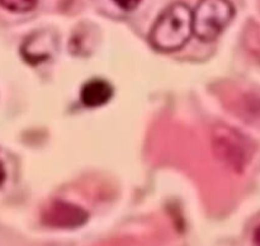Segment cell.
<instances>
[{"mask_svg":"<svg viewBox=\"0 0 260 246\" xmlns=\"http://www.w3.org/2000/svg\"><path fill=\"white\" fill-rule=\"evenodd\" d=\"M192 20V9L185 3H173L162 10L152 25L150 43L162 52L180 50L193 34Z\"/></svg>","mask_w":260,"mask_h":246,"instance_id":"obj_1","label":"cell"},{"mask_svg":"<svg viewBox=\"0 0 260 246\" xmlns=\"http://www.w3.org/2000/svg\"><path fill=\"white\" fill-rule=\"evenodd\" d=\"M235 17L230 0H201L192 10L193 34L203 42L215 41Z\"/></svg>","mask_w":260,"mask_h":246,"instance_id":"obj_2","label":"cell"},{"mask_svg":"<svg viewBox=\"0 0 260 246\" xmlns=\"http://www.w3.org/2000/svg\"><path fill=\"white\" fill-rule=\"evenodd\" d=\"M212 149L220 162L238 172H243L254 154L250 139L228 126H217L213 129Z\"/></svg>","mask_w":260,"mask_h":246,"instance_id":"obj_3","label":"cell"},{"mask_svg":"<svg viewBox=\"0 0 260 246\" xmlns=\"http://www.w3.org/2000/svg\"><path fill=\"white\" fill-rule=\"evenodd\" d=\"M89 215L85 209L73 203L55 200L50 203L42 212L45 225L56 228H76L88 221Z\"/></svg>","mask_w":260,"mask_h":246,"instance_id":"obj_4","label":"cell"},{"mask_svg":"<svg viewBox=\"0 0 260 246\" xmlns=\"http://www.w3.org/2000/svg\"><path fill=\"white\" fill-rule=\"evenodd\" d=\"M113 96V86L104 79H91L81 88L80 98L84 106L96 108L108 103Z\"/></svg>","mask_w":260,"mask_h":246,"instance_id":"obj_5","label":"cell"},{"mask_svg":"<svg viewBox=\"0 0 260 246\" xmlns=\"http://www.w3.org/2000/svg\"><path fill=\"white\" fill-rule=\"evenodd\" d=\"M38 0H0V7L12 13H27L35 9Z\"/></svg>","mask_w":260,"mask_h":246,"instance_id":"obj_6","label":"cell"},{"mask_svg":"<svg viewBox=\"0 0 260 246\" xmlns=\"http://www.w3.org/2000/svg\"><path fill=\"white\" fill-rule=\"evenodd\" d=\"M113 3L117 7L121 8V9L129 12V10L136 9L140 5V3H141V0H113Z\"/></svg>","mask_w":260,"mask_h":246,"instance_id":"obj_7","label":"cell"},{"mask_svg":"<svg viewBox=\"0 0 260 246\" xmlns=\"http://www.w3.org/2000/svg\"><path fill=\"white\" fill-rule=\"evenodd\" d=\"M5 179H7V171H5V167L3 165V162L0 161V187L4 184Z\"/></svg>","mask_w":260,"mask_h":246,"instance_id":"obj_8","label":"cell"},{"mask_svg":"<svg viewBox=\"0 0 260 246\" xmlns=\"http://www.w3.org/2000/svg\"><path fill=\"white\" fill-rule=\"evenodd\" d=\"M253 241H254V243H255V245L260 246V225L255 228V231H254Z\"/></svg>","mask_w":260,"mask_h":246,"instance_id":"obj_9","label":"cell"}]
</instances>
